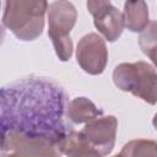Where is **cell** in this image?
Here are the masks:
<instances>
[{
	"label": "cell",
	"mask_w": 157,
	"mask_h": 157,
	"mask_svg": "<svg viewBox=\"0 0 157 157\" xmlns=\"http://www.w3.org/2000/svg\"><path fill=\"white\" fill-rule=\"evenodd\" d=\"M67 103L65 90L43 76L22 77L1 87L0 145L6 135L48 137L61 144L72 130L65 120Z\"/></svg>",
	"instance_id": "cell-1"
},
{
	"label": "cell",
	"mask_w": 157,
	"mask_h": 157,
	"mask_svg": "<svg viewBox=\"0 0 157 157\" xmlns=\"http://www.w3.org/2000/svg\"><path fill=\"white\" fill-rule=\"evenodd\" d=\"M48 5L44 0H9L5 2L2 25L20 40H34L43 33Z\"/></svg>",
	"instance_id": "cell-2"
},
{
	"label": "cell",
	"mask_w": 157,
	"mask_h": 157,
	"mask_svg": "<svg viewBox=\"0 0 157 157\" xmlns=\"http://www.w3.org/2000/svg\"><path fill=\"white\" fill-rule=\"evenodd\" d=\"M114 85L153 105L156 103L157 75L155 66L146 61L121 63L113 71Z\"/></svg>",
	"instance_id": "cell-3"
},
{
	"label": "cell",
	"mask_w": 157,
	"mask_h": 157,
	"mask_svg": "<svg viewBox=\"0 0 157 157\" xmlns=\"http://www.w3.org/2000/svg\"><path fill=\"white\" fill-rule=\"evenodd\" d=\"M48 36L61 61H67L74 50L70 32L77 20V11L72 2L59 0L48 5Z\"/></svg>",
	"instance_id": "cell-4"
},
{
	"label": "cell",
	"mask_w": 157,
	"mask_h": 157,
	"mask_svg": "<svg viewBox=\"0 0 157 157\" xmlns=\"http://www.w3.org/2000/svg\"><path fill=\"white\" fill-rule=\"evenodd\" d=\"M118 119L114 115H101L85 124L78 131L81 140L102 157L109 155L115 145Z\"/></svg>",
	"instance_id": "cell-5"
},
{
	"label": "cell",
	"mask_w": 157,
	"mask_h": 157,
	"mask_svg": "<svg viewBox=\"0 0 157 157\" xmlns=\"http://www.w3.org/2000/svg\"><path fill=\"white\" fill-rule=\"evenodd\" d=\"M76 60L85 72L90 75H101L108 63L105 40L97 33L85 34L77 43Z\"/></svg>",
	"instance_id": "cell-6"
},
{
	"label": "cell",
	"mask_w": 157,
	"mask_h": 157,
	"mask_svg": "<svg viewBox=\"0 0 157 157\" xmlns=\"http://www.w3.org/2000/svg\"><path fill=\"white\" fill-rule=\"evenodd\" d=\"M87 10L93 16L94 27L108 42H115L121 36L124 29L123 15L110 1L90 0L87 1Z\"/></svg>",
	"instance_id": "cell-7"
},
{
	"label": "cell",
	"mask_w": 157,
	"mask_h": 157,
	"mask_svg": "<svg viewBox=\"0 0 157 157\" xmlns=\"http://www.w3.org/2000/svg\"><path fill=\"white\" fill-rule=\"evenodd\" d=\"M123 22L130 32H142L150 23L148 6L145 1H126L124 4Z\"/></svg>",
	"instance_id": "cell-8"
},
{
	"label": "cell",
	"mask_w": 157,
	"mask_h": 157,
	"mask_svg": "<svg viewBox=\"0 0 157 157\" xmlns=\"http://www.w3.org/2000/svg\"><path fill=\"white\" fill-rule=\"evenodd\" d=\"M103 112L86 97H76L66 105V118L74 124L88 123L90 120L101 117Z\"/></svg>",
	"instance_id": "cell-9"
},
{
	"label": "cell",
	"mask_w": 157,
	"mask_h": 157,
	"mask_svg": "<svg viewBox=\"0 0 157 157\" xmlns=\"http://www.w3.org/2000/svg\"><path fill=\"white\" fill-rule=\"evenodd\" d=\"M60 151L63 155H66V157H102L96 150L85 144L74 129L63 139Z\"/></svg>",
	"instance_id": "cell-10"
},
{
	"label": "cell",
	"mask_w": 157,
	"mask_h": 157,
	"mask_svg": "<svg viewBox=\"0 0 157 157\" xmlns=\"http://www.w3.org/2000/svg\"><path fill=\"white\" fill-rule=\"evenodd\" d=\"M120 155L123 157H157V144L155 140L135 139L123 146Z\"/></svg>",
	"instance_id": "cell-11"
},
{
	"label": "cell",
	"mask_w": 157,
	"mask_h": 157,
	"mask_svg": "<svg viewBox=\"0 0 157 157\" xmlns=\"http://www.w3.org/2000/svg\"><path fill=\"white\" fill-rule=\"evenodd\" d=\"M140 48L144 54L150 56L152 61H156L155 52H156V21H151L148 26L141 32L139 38Z\"/></svg>",
	"instance_id": "cell-12"
},
{
	"label": "cell",
	"mask_w": 157,
	"mask_h": 157,
	"mask_svg": "<svg viewBox=\"0 0 157 157\" xmlns=\"http://www.w3.org/2000/svg\"><path fill=\"white\" fill-rule=\"evenodd\" d=\"M1 157H31L28 155H25V153H21V152H15V151H7V152H4L1 155Z\"/></svg>",
	"instance_id": "cell-13"
},
{
	"label": "cell",
	"mask_w": 157,
	"mask_h": 157,
	"mask_svg": "<svg viewBox=\"0 0 157 157\" xmlns=\"http://www.w3.org/2000/svg\"><path fill=\"white\" fill-rule=\"evenodd\" d=\"M4 38H5V29H4V27L0 25V45H1V43L4 42Z\"/></svg>",
	"instance_id": "cell-14"
},
{
	"label": "cell",
	"mask_w": 157,
	"mask_h": 157,
	"mask_svg": "<svg viewBox=\"0 0 157 157\" xmlns=\"http://www.w3.org/2000/svg\"><path fill=\"white\" fill-rule=\"evenodd\" d=\"M113 157H123L120 153H118V155H115V156H113Z\"/></svg>",
	"instance_id": "cell-15"
}]
</instances>
